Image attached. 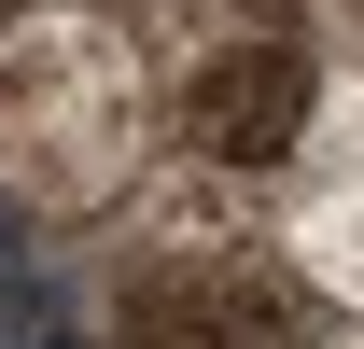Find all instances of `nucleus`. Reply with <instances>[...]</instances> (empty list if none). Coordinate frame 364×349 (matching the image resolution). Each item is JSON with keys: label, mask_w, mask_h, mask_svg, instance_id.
<instances>
[{"label": "nucleus", "mask_w": 364, "mask_h": 349, "mask_svg": "<svg viewBox=\"0 0 364 349\" xmlns=\"http://www.w3.org/2000/svg\"><path fill=\"white\" fill-rule=\"evenodd\" d=\"M168 168L154 43L112 0H0V210L98 223Z\"/></svg>", "instance_id": "obj_1"}, {"label": "nucleus", "mask_w": 364, "mask_h": 349, "mask_svg": "<svg viewBox=\"0 0 364 349\" xmlns=\"http://www.w3.org/2000/svg\"><path fill=\"white\" fill-rule=\"evenodd\" d=\"M154 43V98H168V168H210L238 196H267L309 140V98H322V43L294 14H252V0H168Z\"/></svg>", "instance_id": "obj_2"}, {"label": "nucleus", "mask_w": 364, "mask_h": 349, "mask_svg": "<svg viewBox=\"0 0 364 349\" xmlns=\"http://www.w3.org/2000/svg\"><path fill=\"white\" fill-rule=\"evenodd\" d=\"M280 14H294L322 56H364V0H280Z\"/></svg>", "instance_id": "obj_3"}]
</instances>
